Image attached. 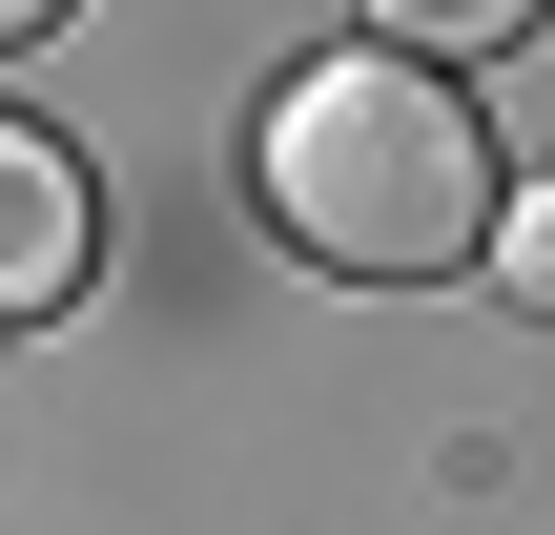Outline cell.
Masks as SVG:
<instances>
[{
    "instance_id": "obj_1",
    "label": "cell",
    "mask_w": 555,
    "mask_h": 535,
    "mask_svg": "<svg viewBox=\"0 0 555 535\" xmlns=\"http://www.w3.org/2000/svg\"><path fill=\"white\" fill-rule=\"evenodd\" d=\"M247 186H268V227H288L309 268H350V289H453V268H494V144H474V103H453L433 62H391V41L288 62L268 124H247Z\"/></svg>"
},
{
    "instance_id": "obj_2",
    "label": "cell",
    "mask_w": 555,
    "mask_h": 535,
    "mask_svg": "<svg viewBox=\"0 0 555 535\" xmlns=\"http://www.w3.org/2000/svg\"><path fill=\"white\" fill-rule=\"evenodd\" d=\"M103 289V165L62 124H0V330H62Z\"/></svg>"
},
{
    "instance_id": "obj_3",
    "label": "cell",
    "mask_w": 555,
    "mask_h": 535,
    "mask_svg": "<svg viewBox=\"0 0 555 535\" xmlns=\"http://www.w3.org/2000/svg\"><path fill=\"white\" fill-rule=\"evenodd\" d=\"M535 21H555V0H371V41H391V62H433V82H453V62H515Z\"/></svg>"
},
{
    "instance_id": "obj_4",
    "label": "cell",
    "mask_w": 555,
    "mask_h": 535,
    "mask_svg": "<svg viewBox=\"0 0 555 535\" xmlns=\"http://www.w3.org/2000/svg\"><path fill=\"white\" fill-rule=\"evenodd\" d=\"M494 309H555V165L494 206Z\"/></svg>"
},
{
    "instance_id": "obj_5",
    "label": "cell",
    "mask_w": 555,
    "mask_h": 535,
    "mask_svg": "<svg viewBox=\"0 0 555 535\" xmlns=\"http://www.w3.org/2000/svg\"><path fill=\"white\" fill-rule=\"evenodd\" d=\"M41 21H62V0H0V41H41Z\"/></svg>"
}]
</instances>
